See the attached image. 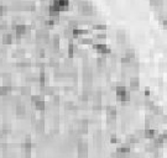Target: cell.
Instances as JSON below:
<instances>
[{
  "label": "cell",
  "instance_id": "cell-6",
  "mask_svg": "<svg viewBox=\"0 0 167 158\" xmlns=\"http://www.w3.org/2000/svg\"><path fill=\"white\" fill-rule=\"evenodd\" d=\"M157 136V131L155 128H150V127H146L144 130V137L145 138H149V140H154L155 137Z\"/></svg>",
  "mask_w": 167,
  "mask_h": 158
},
{
  "label": "cell",
  "instance_id": "cell-10",
  "mask_svg": "<svg viewBox=\"0 0 167 158\" xmlns=\"http://www.w3.org/2000/svg\"><path fill=\"white\" fill-rule=\"evenodd\" d=\"M55 5H57L61 10L62 9H65V7H67L68 6V4H69V0H53L52 1Z\"/></svg>",
  "mask_w": 167,
  "mask_h": 158
},
{
  "label": "cell",
  "instance_id": "cell-20",
  "mask_svg": "<svg viewBox=\"0 0 167 158\" xmlns=\"http://www.w3.org/2000/svg\"><path fill=\"white\" fill-rule=\"evenodd\" d=\"M6 12H7V9H6V6H4V5H0V17H1V16H4Z\"/></svg>",
  "mask_w": 167,
  "mask_h": 158
},
{
  "label": "cell",
  "instance_id": "cell-12",
  "mask_svg": "<svg viewBox=\"0 0 167 158\" xmlns=\"http://www.w3.org/2000/svg\"><path fill=\"white\" fill-rule=\"evenodd\" d=\"M116 38L119 41V43H124L126 41V33L125 31H118L116 32Z\"/></svg>",
  "mask_w": 167,
  "mask_h": 158
},
{
  "label": "cell",
  "instance_id": "cell-13",
  "mask_svg": "<svg viewBox=\"0 0 167 158\" xmlns=\"http://www.w3.org/2000/svg\"><path fill=\"white\" fill-rule=\"evenodd\" d=\"M52 47L56 51L60 50V37L58 36H53V38H52Z\"/></svg>",
  "mask_w": 167,
  "mask_h": 158
},
{
  "label": "cell",
  "instance_id": "cell-3",
  "mask_svg": "<svg viewBox=\"0 0 167 158\" xmlns=\"http://www.w3.org/2000/svg\"><path fill=\"white\" fill-rule=\"evenodd\" d=\"M29 32H30V26H26L24 24H16L12 26V33L15 35L22 36V35H27Z\"/></svg>",
  "mask_w": 167,
  "mask_h": 158
},
{
  "label": "cell",
  "instance_id": "cell-18",
  "mask_svg": "<svg viewBox=\"0 0 167 158\" xmlns=\"http://www.w3.org/2000/svg\"><path fill=\"white\" fill-rule=\"evenodd\" d=\"M94 30L100 32H104L106 30V25H94Z\"/></svg>",
  "mask_w": 167,
  "mask_h": 158
},
{
  "label": "cell",
  "instance_id": "cell-2",
  "mask_svg": "<svg viewBox=\"0 0 167 158\" xmlns=\"http://www.w3.org/2000/svg\"><path fill=\"white\" fill-rule=\"evenodd\" d=\"M115 94H116V98L123 103L130 100V94H129V92L126 90L125 87H118L116 90H115Z\"/></svg>",
  "mask_w": 167,
  "mask_h": 158
},
{
  "label": "cell",
  "instance_id": "cell-17",
  "mask_svg": "<svg viewBox=\"0 0 167 158\" xmlns=\"http://www.w3.org/2000/svg\"><path fill=\"white\" fill-rule=\"evenodd\" d=\"M82 45H92L93 43V40L92 38H81L79 41Z\"/></svg>",
  "mask_w": 167,
  "mask_h": 158
},
{
  "label": "cell",
  "instance_id": "cell-14",
  "mask_svg": "<svg viewBox=\"0 0 167 158\" xmlns=\"http://www.w3.org/2000/svg\"><path fill=\"white\" fill-rule=\"evenodd\" d=\"M2 84H4L5 87L11 88V78H10V75H4V77H2Z\"/></svg>",
  "mask_w": 167,
  "mask_h": 158
},
{
  "label": "cell",
  "instance_id": "cell-4",
  "mask_svg": "<svg viewBox=\"0 0 167 158\" xmlns=\"http://www.w3.org/2000/svg\"><path fill=\"white\" fill-rule=\"evenodd\" d=\"M130 146H125V145H123V146H120V147H118V150H116V156L118 157H126V156H129L130 155Z\"/></svg>",
  "mask_w": 167,
  "mask_h": 158
},
{
  "label": "cell",
  "instance_id": "cell-1",
  "mask_svg": "<svg viewBox=\"0 0 167 158\" xmlns=\"http://www.w3.org/2000/svg\"><path fill=\"white\" fill-rule=\"evenodd\" d=\"M78 7H79V11L84 15L93 14V5L88 0H79L78 1Z\"/></svg>",
  "mask_w": 167,
  "mask_h": 158
},
{
  "label": "cell",
  "instance_id": "cell-23",
  "mask_svg": "<svg viewBox=\"0 0 167 158\" xmlns=\"http://www.w3.org/2000/svg\"><path fill=\"white\" fill-rule=\"evenodd\" d=\"M110 142H111V143H116V142H118L116 136H114V135H113V136H111V138H110Z\"/></svg>",
  "mask_w": 167,
  "mask_h": 158
},
{
  "label": "cell",
  "instance_id": "cell-24",
  "mask_svg": "<svg viewBox=\"0 0 167 158\" xmlns=\"http://www.w3.org/2000/svg\"><path fill=\"white\" fill-rule=\"evenodd\" d=\"M162 24H164V26H166L167 27V19H165V20L162 21Z\"/></svg>",
  "mask_w": 167,
  "mask_h": 158
},
{
  "label": "cell",
  "instance_id": "cell-15",
  "mask_svg": "<svg viewBox=\"0 0 167 158\" xmlns=\"http://www.w3.org/2000/svg\"><path fill=\"white\" fill-rule=\"evenodd\" d=\"M105 64H106V61H105V58H104V57H100V58L97 60V67H98V69L105 68Z\"/></svg>",
  "mask_w": 167,
  "mask_h": 158
},
{
  "label": "cell",
  "instance_id": "cell-22",
  "mask_svg": "<svg viewBox=\"0 0 167 158\" xmlns=\"http://www.w3.org/2000/svg\"><path fill=\"white\" fill-rule=\"evenodd\" d=\"M21 94L22 95H30L31 94L30 88H22V89H21Z\"/></svg>",
  "mask_w": 167,
  "mask_h": 158
},
{
  "label": "cell",
  "instance_id": "cell-7",
  "mask_svg": "<svg viewBox=\"0 0 167 158\" xmlns=\"http://www.w3.org/2000/svg\"><path fill=\"white\" fill-rule=\"evenodd\" d=\"M87 153H88V146H87V143L81 142L78 145V156L81 158H86L87 157Z\"/></svg>",
  "mask_w": 167,
  "mask_h": 158
},
{
  "label": "cell",
  "instance_id": "cell-9",
  "mask_svg": "<svg viewBox=\"0 0 167 158\" xmlns=\"http://www.w3.org/2000/svg\"><path fill=\"white\" fill-rule=\"evenodd\" d=\"M14 41V37L11 33H4L2 35V43L4 45H11Z\"/></svg>",
  "mask_w": 167,
  "mask_h": 158
},
{
  "label": "cell",
  "instance_id": "cell-16",
  "mask_svg": "<svg viewBox=\"0 0 167 158\" xmlns=\"http://www.w3.org/2000/svg\"><path fill=\"white\" fill-rule=\"evenodd\" d=\"M9 92H10L9 87H5V85L0 87V96H6V95L9 94Z\"/></svg>",
  "mask_w": 167,
  "mask_h": 158
},
{
  "label": "cell",
  "instance_id": "cell-19",
  "mask_svg": "<svg viewBox=\"0 0 167 158\" xmlns=\"http://www.w3.org/2000/svg\"><path fill=\"white\" fill-rule=\"evenodd\" d=\"M150 2H151V5H154V6H162L164 0H150Z\"/></svg>",
  "mask_w": 167,
  "mask_h": 158
},
{
  "label": "cell",
  "instance_id": "cell-21",
  "mask_svg": "<svg viewBox=\"0 0 167 158\" xmlns=\"http://www.w3.org/2000/svg\"><path fill=\"white\" fill-rule=\"evenodd\" d=\"M16 113L19 114V115H22V114H25V109H24V106H17L16 108Z\"/></svg>",
  "mask_w": 167,
  "mask_h": 158
},
{
  "label": "cell",
  "instance_id": "cell-11",
  "mask_svg": "<svg viewBox=\"0 0 167 158\" xmlns=\"http://www.w3.org/2000/svg\"><path fill=\"white\" fill-rule=\"evenodd\" d=\"M139 88H140V82H139V79H137V78H133V79L130 80V89H131L133 92H136V90H139Z\"/></svg>",
  "mask_w": 167,
  "mask_h": 158
},
{
  "label": "cell",
  "instance_id": "cell-8",
  "mask_svg": "<svg viewBox=\"0 0 167 158\" xmlns=\"http://www.w3.org/2000/svg\"><path fill=\"white\" fill-rule=\"evenodd\" d=\"M106 116H108L109 121L115 120V116H116V109H115V108H113V106L106 108Z\"/></svg>",
  "mask_w": 167,
  "mask_h": 158
},
{
  "label": "cell",
  "instance_id": "cell-5",
  "mask_svg": "<svg viewBox=\"0 0 167 158\" xmlns=\"http://www.w3.org/2000/svg\"><path fill=\"white\" fill-rule=\"evenodd\" d=\"M94 48L96 51L100 53V55H106V53H110V48L105 45V43H96L94 45Z\"/></svg>",
  "mask_w": 167,
  "mask_h": 158
}]
</instances>
